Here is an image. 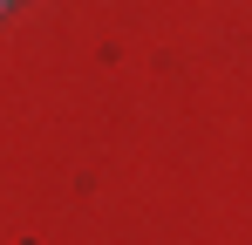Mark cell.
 Wrapping results in <instances>:
<instances>
[{"mask_svg":"<svg viewBox=\"0 0 252 245\" xmlns=\"http://www.w3.org/2000/svg\"><path fill=\"white\" fill-rule=\"evenodd\" d=\"M0 14H7V0H0Z\"/></svg>","mask_w":252,"mask_h":245,"instance_id":"6da1fadb","label":"cell"}]
</instances>
